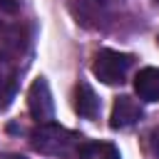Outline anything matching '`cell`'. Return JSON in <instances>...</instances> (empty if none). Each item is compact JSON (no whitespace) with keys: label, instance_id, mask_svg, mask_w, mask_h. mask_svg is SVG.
<instances>
[{"label":"cell","instance_id":"cell-1","mask_svg":"<svg viewBox=\"0 0 159 159\" xmlns=\"http://www.w3.org/2000/svg\"><path fill=\"white\" fill-rule=\"evenodd\" d=\"M30 144L35 152L45 157H60V159H72L82 149V137L67 127H60L55 122H40L30 132Z\"/></svg>","mask_w":159,"mask_h":159},{"label":"cell","instance_id":"cell-2","mask_svg":"<svg viewBox=\"0 0 159 159\" xmlns=\"http://www.w3.org/2000/svg\"><path fill=\"white\" fill-rule=\"evenodd\" d=\"M132 67V55L117 52V50H99L92 62V72L104 84H122L127 80V72Z\"/></svg>","mask_w":159,"mask_h":159},{"label":"cell","instance_id":"cell-3","mask_svg":"<svg viewBox=\"0 0 159 159\" xmlns=\"http://www.w3.org/2000/svg\"><path fill=\"white\" fill-rule=\"evenodd\" d=\"M27 109L32 114V119L40 122H52L55 117V102H52V92L45 77H37L30 89H27Z\"/></svg>","mask_w":159,"mask_h":159},{"label":"cell","instance_id":"cell-4","mask_svg":"<svg viewBox=\"0 0 159 159\" xmlns=\"http://www.w3.org/2000/svg\"><path fill=\"white\" fill-rule=\"evenodd\" d=\"M142 119V107L137 99L122 94L114 99L112 104V114H109V127L112 129H124V127H132Z\"/></svg>","mask_w":159,"mask_h":159},{"label":"cell","instance_id":"cell-5","mask_svg":"<svg viewBox=\"0 0 159 159\" xmlns=\"http://www.w3.org/2000/svg\"><path fill=\"white\" fill-rule=\"evenodd\" d=\"M109 0H72L70 10L77 17V22L87 25V27H99V20L104 17Z\"/></svg>","mask_w":159,"mask_h":159},{"label":"cell","instance_id":"cell-6","mask_svg":"<svg viewBox=\"0 0 159 159\" xmlns=\"http://www.w3.org/2000/svg\"><path fill=\"white\" fill-rule=\"evenodd\" d=\"M72 104H75V112L84 119H97V114H99V97L94 94V89L87 82H80L75 87Z\"/></svg>","mask_w":159,"mask_h":159},{"label":"cell","instance_id":"cell-7","mask_svg":"<svg viewBox=\"0 0 159 159\" xmlns=\"http://www.w3.org/2000/svg\"><path fill=\"white\" fill-rule=\"evenodd\" d=\"M134 89L144 102H159V67H144L134 77Z\"/></svg>","mask_w":159,"mask_h":159},{"label":"cell","instance_id":"cell-8","mask_svg":"<svg viewBox=\"0 0 159 159\" xmlns=\"http://www.w3.org/2000/svg\"><path fill=\"white\" fill-rule=\"evenodd\" d=\"M15 94H17V70L7 60H0V112L12 104Z\"/></svg>","mask_w":159,"mask_h":159},{"label":"cell","instance_id":"cell-9","mask_svg":"<svg viewBox=\"0 0 159 159\" xmlns=\"http://www.w3.org/2000/svg\"><path fill=\"white\" fill-rule=\"evenodd\" d=\"M80 159H122L119 149L109 142H84L80 149Z\"/></svg>","mask_w":159,"mask_h":159},{"label":"cell","instance_id":"cell-10","mask_svg":"<svg viewBox=\"0 0 159 159\" xmlns=\"http://www.w3.org/2000/svg\"><path fill=\"white\" fill-rule=\"evenodd\" d=\"M20 7V0H0V10L2 12H15Z\"/></svg>","mask_w":159,"mask_h":159},{"label":"cell","instance_id":"cell-11","mask_svg":"<svg viewBox=\"0 0 159 159\" xmlns=\"http://www.w3.org/2000/svg\"><path fill=\"white\" fill-rule=\"evenodd\" d=\"M149 144H152V152L159 157V127L152 129V134H149Z\"/></svg>","mask_w":159,"mask_h":159},{"label":"cell","instance_id":"cell-12","mask_svg":"<svg viewBox=\"0 0 159 159\" xmlns=\"http://www.w3.org/2000/svg\"><path fill=\"white\" fill-rule=\"evenodd\" d=\"M0 159H25V157H20V154H0Z\"/></svg>","mask_w":159,"mask_h":159},{"label":"cell","instance_id":"cell-13","mask_svg":"<svg viewBox=\"0 0 159 159\" xmlns=\"http://www.w3.org/2000/svg\"><path fill=\"white\" fill-rule=\"evenodd\" d=\"M154 2H159V0H154Z\"/></svg>","mask_w":159,"mask_h":159}]
</instances>
